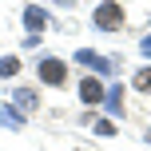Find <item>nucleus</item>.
Here are the masks:
<instances>
[{
  "label": "nucleus",
  "instance_id": "9b49d317",
  "mask_svg": "<svg viewBox=\"0 0 151 151\" xmlns=\"http://www.w3.org/2000/svg\"><path fill=\"white\" fill-rule=\"evenodd\" d=\"M96 131H99V135H115V123H107V119H104V123H96Z\"/></svg>",
  "mask_w": 151,
  "mask_h": 151
},
{
  "label": "nucleus",
  "instance_id": "7ed1b4c3",
  "mask_svg": "<svg viewBox=\"0 0 151 151\" xmlns=\"http://www.w3.org/2000/svg\"><path fill=\"white\" fill-rule=\"evenodd\" d=\"M76 88H80V99H83V104H99V99H107V88H104V83L96 80V76H88V80H80Z\"/></svg>",
  "mask_w": 151,
  "mask_h": 151
},
{
  "label": "nucleus",
  "instance_id": "423d86ee",
  "mask_svg": "<svg viewBox=\"0 0 151 151\" xmlns=\"http://www.w3.org/2000/svg\"><path fill=\"white\" fill-rule=\"evenodd\" d=\"M12 96H16V104H20V107H28V111H32V107L40 104V99H36V91H32V88H12Z\"/></svg>",
  "mask_w": 151,
  "mask_h": 151
},
{
  "label": "nucleus",
  "instance_id": "39448f33",
  "mask_svg": "<svg viewBox=\"0 0 151 151\" xmlns=\"http://www.w3.org/2000/svg\"><path fill=\"white\" fill-rule=\"evenodd\" d=\"M76 60H80V64H88V68H96L99 76H107V72H111V64H107L99 52H91V48H80V52H76Z\"/></svg>",
  "mask_w": 151,
  "mask_h": 151
},
{
  "label": "nucleus",
  "instance_id": "4468645a",
  "mask_svg": "<svg viewBox=\"0 0 151 151\" xmlns=\"http://www.w3.org/2000/svg\"><path fill=\"white\" fill-rule=\"evenodd\" d=\"M147 139H151V127H147Z\"/></svg>",
  "mask_w": 151,
  "mask_h": 151
},
{
  "label": "nucleus",
  "instance_id": "f8f14e48",
  "mask_svg": "<svg viewBox=\"0 0 151 151\" xmlns=\"http://www.w3.org/2000/svg\"><path fill=\"white\" fill-rule=\"evenodd\" d=\"M143 52H151V36H147V40H143Z\"/></svg>",
  "mask_w": 151,
  "mask_h": 151
},
{
  "label": "nucleus",
  "instance_id": "1a4fd4ad",
  "mask_svg": "<svg viewBox=\"0 0 151 151\" xmlns=\"http://www.w3.org/2000/svg\"><path fill=\"white\" fill-rule=\"evenodd\" d=\"M16 72H20V60H16V56H4V60H0V76L8 80V76H16Z\"/></svg>",
  "mask_w": 151,
  "mask_h": 151
},
{
  "label": "nucleus",
  "instance_id": "f03ea898",
  "mask_svg": "<svg viewBox=\"0 0 151 151\" xmlns=\"http://www.w3.org/2000/svg\"><path fill=\"white\" fill-rule=\"evenodd\" d=\"M40 80L52 83V88H64L68 83V64L56 60V56H40Z\"/></svg>",
  "mask_w": 151,
  "mask_h": 151
},
{
  "label": "nucleus",
  "instance_id": "9d476101",
  "mask_svg": "<svg viewBox=\"0 0 151 151\" xmlns=\"http://www.w3.org/2000/svg\"><path fill=\"white\" fill-rule=\"evenodd\" d=\"M107 104H111V111L119 115V104H123V96H119V88H107Z\"/></svg>",
  "mask_w": 151,
  "mask_h": 151
},
{
  "label": "nucleus",
  "instance_id": "20e7f679",
  "mask_svg": "<svg viewBox=\"0 0 151 151\" xmlns=\"http://www.w3.org/2000/svg\"><path fill=\"white\" fill-rule=\"evenodd\" d=\"M24 24H28V32H44L48 24H52V16H48V8L28 4V8H24Z\"/></svg>",
  "mask_w": 151,
  "mask_h": 151
},
{
  "label": "nucleus",
  "instance_id": "f257e3e1",
  "mask_svg": "<svg viewBox=\"0 0 151 151\" xmlns=\"http://www.w3.org/2000/svg\"><path fill=\"white\" fill-rule=\"evenodd\" d=\"M96 28L99 32H119L123 28V8L115 4V0H104V4L96 8Z\"/></svg>",
  "mask_w": 151,
  "mask_h": 151
},
{
  "label": "nucleus",
  "instance_id": "6e6552de",
  "mask_svg": "<svg viewBox=\"0 0 151 151\" xmlns=\"http://www.w3.org/2000/svg\"><path fill=\"white\" fill-rule=\"evenodd\" d=\"M131 88L151 96V68H139V72H135V80H131Z\"/></svg>",
  "mask_w": 151,
  "mask_h": 151
},
{
  "label": "nucleus",
  "instance_id": "0eeeda50",
  "mask_svg": "<svg viewBox=\"0 0 151 151\" xmlns=\"http://www.w3.org/2000/svg\"><path fill=\"white\" fill-rule=\"evenodd\" d=\"M0 123H4V127H24V115H20V111H12V107H4V104H0Z\"/></svg>",
  "mask_w": 151,
  "mask_h": 151
},
{
  "label": "nucleus",
  "instance_id": "ddd939ff",
  "mask_svg": "<svg viewBox=\"0 0 151 151\" xmlns=\"http://www.w3.org/2000/svg\"><path fill=\"white\" fill-rule=\"evenodd\" d=\"M60 4H76V0H60Z\"/></svg>",
  "mask_w": 151,
  "mask_h": 151
}]
</instances>
